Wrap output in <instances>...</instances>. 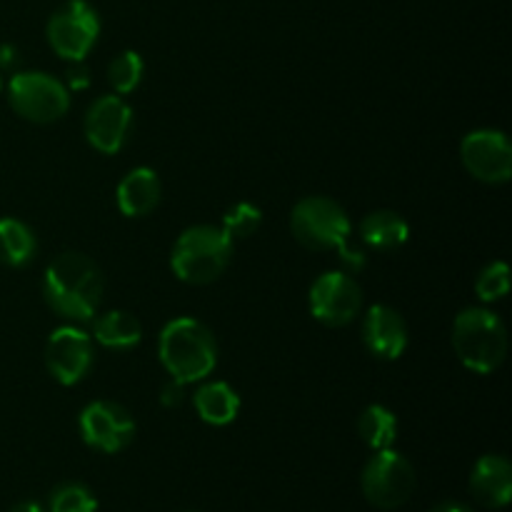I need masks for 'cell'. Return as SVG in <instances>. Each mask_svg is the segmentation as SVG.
I'll return each mask as SVG.
<instances>
[{"instance_id":"cb8c5ba5","label":"cell","mask_w":512,"mask_h":512,"mask_svg":"<svg viewBox=\"0 0 512 512\" xmlns=\"http://www.w3.org/2000/svg\"><path fill=\"white\" fill-rule=\"evenodd\" d=\"M98 500L85 485L63 483L50 493V512H95Z\"/></svg>"},{"instance_id":"603a6c76","label":"cell","mask_w":512,"mask_h":512,"mask_svg":"<svg viewBox=\"0 0 512 512\" xmlns=\"http://www.w3.org/2000/svg\"><path fill=\"white\" fill-rule=\"evenodd\" d=\"M143 73H145L143 58H140L135 50H125V53H120L118 58L110 63L108 80L110 85H113L115 93L128 95L138 88L140 80H143Z\"/></svg>"},{"instance_id":"277c9868","label":"cell","mask_w":512,"mask_h":512,"mask_svg":"<svg viewBox=\"0 0 512 512\" xmlns=\"http://www.w3.org/2000/svg\"><path fill=\"white\" fill-rule=\"evenodd\" d=\"M233 258V240L218 225L183 230L170 253V268L188 285H208L225 273Z\"/></svg>"},{"instance_id":"30bf717a","label":"cell","mask_w":512,"mask_h":512,"mask_svg":"<svg viewBox=\"0 0 512 512\" xmlns=\"http://www.w3.org/2000/svg\"><path fill=\"white\" fill-rule=\"evenodd\" d=\"M310 313L328 328H345L363 310V290L348 273H323L310 288Z\"/></svg>"},{"instance_id":"8992f818","label":"cell","mask_w":512,"mask_h":512,"mask_svg":"<svg viewBox=\"0 0 512 512\" xmlns=\"http://www.w3.org/2000/svg\"><path fill=\"white\" fill-rule=\"evenodd\" d=\"M8 100L15 113L30 123H55L70 108V90L40 70L15 73L8 83Z\"/></svg>"},{"instance_id":"d6986e66","label":"cell","mask_w":512,"mask_h":512,"mask_svg":"<svg viewBox=\"0 0 512 512\" xmlns=\"http://www.w3.org/2000/svg\"><path fill=\"white\" fill-rule=\"evenodd\" d=\"M200 420L215 428L230 425L240 413V398L228 383H205L193 398Z\"/></svg>"},{"instance_id":"ffe728a7","label":"cell","mask_w":512,"mask_h":512,"mask_svg":"<svg viewBox=\"0 0 512 512\" xmlns=\"http://www.w3.org/2000/svg\"><path fill=\"white\" fill-rule=\"evenodd\" d=\"M38 253L35 233L15 218H0V263L8 268H23Z\"/></svg>"},{"instance_id":"f1b7e54d","label":"cell","mask_w":512,"mask_h":512,"mask_svg":"<svg viewBox=\"0 0 512 512\" xmlns=\"http://www.w3.org/2000/svg\"><path fill=\"white\" fill-rule=\"evenodd\" d=\"M428 512H475V510L468 508V505H463V503H440Z\"/></svg>"},{"instance_id":"ac0fdd59","label":"cell","mask_w":512,"mask_h":512,"mask_svg":"<svg viewBox=\"0 0 512 512\" xmlns=\"http://www.w3.org/2000/svg\"><path fill=\"white\" fill-rule=\"evenodd\" d=\"M93 340L108 350H130L143 340V325L125 310L95 315Z\"/></svg>"},{"instance_id":"2e32d148","label":"cell","mask_w":512,"mask_h":512,"mask_svg":"<svg viewBox=\"0 0 512 512\" xmlns=\"http://www.w3.org/2000/svg\"><path fill=\"white\" fill-rule=\"evenodd\" d=\"M160 178L153 168H133L118 183V208L125 218H145L153 213L160 203Z\"/></svg>"},{"instance_id":"8fae6325","label":"cell","mask_w":512,"mask_h":512,"mask_svg":"<svg viewBox=\"0 0 512 512\" xmlns=\"http://www.w3.org/2000/svg\"><path fill=\"white\" fill-rule=\"evenodd\" d=\"M93 338L75 325H63L50 333L45 345V368L60 385H78L93 368Z\"/></svg>"},{"instance_id":"7c38bea8","label":"cell","mask_w":512,"mask_h":512,"mask_svg":"<svg viewBox=\"0 0 512 512\" xmlns=\"http://www.w3.org/2000/svg\"><path fill=\"white\" fill-rule=\"evenodd\" d=\"M78 425L85 445L108 455L125 450L135 438V420L123 405L110 400H95L85 405Z\"/></svg>"},{"instance_id":"4fadbf2b","label":"cell","mask_w":512,"mask_h":512,"mask_svg":"<svg viewBox=\"0 0 512 512\" xmlns=\"http://www.w3.org/2000/svg\"><path fill=\"white\" fill-rule=\"evenodd\" d=\"M133 128V108L123 95H103L85 113V138L98 153L115 155L128 143Z\"/></svg>"},{"instance_id":"d4e9b609","label":"cell","mask_w":512,"mask_h":512,"mask_svg":"<svg viewBox=\"0 0 512 512\" xmlns=\"http://www.w3.org/2000/svg\"><path fill=\"white\" fill-rule=\"evenodd\" d=\"M475 293L483 303H495L510 293V268L508 263L485 265L483 273L475 280Z\"/></svg>"},{"instance_id":"5b68a950","label":"cell","mask_w":512,"mask_h":512,"mask_svg":"<svg viewBox=\"0 0 512 512\" xmlns=\"http://www.w3.org/2000/svg\"><path fill=\"white\" fill-rule=\"evenodd\" d=\"M453 350L465 368L490 375L508 355V330L493 310L465 308L453 323Z\"/></svg>"},{"instance_id":"44dd1931","label":"cell","mask_w":512,"mask_h":512,"mask_svg":"<svg viewBox=\"0 0 512 512\" xmlns=\"http://www.w3.org/2000/svg\"><path fill=\"white\" fill-rule=\"evenodd\" d=\"M358 433L370 450H388L398 440V418L385 405H368L358 418Z\"/></svg>"},{"instance_id":"6da1fadb","label":"cell","mask_w":512,"mask_h":512,"mask_svg":"<svg viewBox=\"0 0 512 512\" xmlns=\"http://www.w3.org/2000/svg\"><path fill=\"white\" fill-rule=\"evenodd\" d=\"M105 280L98 265L83 253H60L48 265L43 278L45 303L65 320L85 323L98 315Z\"/></svg>"},{"instance_id":"484cf974","label":"cell","mask_w":512,"mask_h":512,"mask_svg":"<svg viewBox=\"0 0 512 512\" xmlns=\"http://www.w3.org/2000/svg\"><path fill=\"white\" fill-rule=\"evenodd\" d=\"M183 398H185V385L173 378H170L168 383L163 385V390H160V403H163L165 408H178V405L183 403Z\"/></svg>"},{"instance_id":"83f0119b","label":"cell","mask_w":512,"mask_h":512,"mask_svg":"<svg viewBox=\"0 0 512 512\" xmlns=\"http://www.w3.org/2000/svg\"><path fill=\"white\" fill-rule=\"evenodd\" d=\"M15 63H18V50L13 45H3L0 48V68H10Z\"/></svg>"},{"instance_id":"5bb4252c","label":"cell","mask_w":512,"mask_h":512,"mask_svg":"<svg viewBox=\"0 0 512 512\" xmlns=\"http://www.w3.org/2000/svg\"><path fill=\"white\" fill-rule=\"evenodd\" d=\"M363 343L375 358L398 360L408 348V325L403 315L390 305H373L365 313Z\"/></svg>"},{"instance_id":"7a4b0ae2","label":"cell","mask_w":512,"mask_h":512,"mask_svg":"<svg viewBox=\"0 0 512 512\" xmlns=\"http://www.w3.org/2000/svg\"><path fill=\"white\" fill-rule=\"evenodd\" d=\"M290 230L293 238L303 248L318 250H338L340 260L350 273H358L365 268V253L355 245H350V218L335 200L313 195V198L300 200L290 213Z\"/></svg>"},{"instance_id":"52a82bcc","label":"cell","mask_w":512,"mask_h":512,"mask_svg":"<svg viewBox=\"0 0 512 512\" xmlns=\"http://www.w3.org/2000/svg\"><path fill=\"white\" fill-rule=\"evenodd\" d=\"M363 495L370 505L380 510H395L410 500L415 490V470L405 455L395 453L393 448L375 450L373 458L365 463Z\"/></svg>"},{"instance_id":"4316f807","label":"cell","mask_w":512,"mask_h":512,"mask_svg":"<svg viewBox=\"0 0 512 512\" xmlns=\"http://www.w3.org/2000/svg\"><path fill=\"white\" fill-rule=\"evenodd\" d=\"M90 85V70L85 63H73L68 70V90H85Z\"/></svg>"},{"instance_id":"ba28073f","label":"cell","mask_w":512,"mask_h":512,"mask_svg":"<svg viewBox=\"0 0 512 512\" xmlns=\"http://www.w3.org/2000/svg\"><path fill=\"white\" fill-rule=\"evenodd\" d=\"M48 43L55 53L70 63H83L100 35V18L85 0H68L48 20Z\"/></svg>"},{"instance_id":"9a60e30c","label":"cell","mask_w":512,"mask_h":512,"mask_svg":"<svg viewBox=\"0 0 512 512\" xmlns=\"http://www.w3.org/2000/svg\"><path fill=\"white\" fill-rule=\"evenodd\" d=\"M470 490L485 508H505L512 498V468L503 455H483L470 473Z\"/></svg>"},{"instance_id":"e0dca14e","label":"cell","mask_w":512,"mask_h":512,"mask_svg":"<svg viewBox=\"0 0 512 512\" xmlns=\"http://www.w3.org/2000/svg\"><path fill=\"white\" fill-rule=\"evenodd\" d=\"M410 228L393 210H375L360 223V240L378 253H393L408 243Z\"/></svg>"},{"instance_id":"9c48e42d","label":"cell","mask_w":512,"mask_h":512,"mask_svg":"<svg viewBox=\"0 0 512 512\" xmlns=\"http://www.w3.org/2000/svg\"><path fill=\"white\" fill-rule=\"evenodd\" d=\"M460 158L475 180L503 185L512 178V145L503 130H473L460 143Z\"/></svg>"},{"instance_id":"f546056e","label":"cell","mask_w":512,"mask_h":512,"mask_svg":"<svg viewBox=\"0 0 512 512\" xmlns=\"http://www.w3.org/2000/svg\"><path fill=\"white\" fill-rule=\"evenodd\" d=\"M10 512H45V510L40 508L38 503H20V505H15Z\"/></svg>"},{"instance_id":"7402d4cb","label":"cell","mask_w":512,"mask_h":512,"mask_svg":"<svg viewBox=\"0 0 512 512\" xmlns=\"http://www.w3.org/2000/svg\"><path fill=\"white\" fill-rule=\"evenodd\" d=\"M263 225V210L258 208L255 203H248V200H240L235 203L233 208H228V213L223 215V225L220 228L228 233V238L233 240H243L255 235Z\"/></svg>"},{"instance_id":"3957f363","label":"cell","mask_w":512,"mask_h":512,"mask_svg":"<svg viewBox=\"0 0 512 512\" xmlns=\"http://www.w3.org/2000/svg\"><path fill=\"white\" fill-rule=\"evenodd\" d=\"M158 355L170 378L193 385L208 378L218 365V343L200 320L175 318L160 333Z\"/></svg>"},{"instance_id":"4dcf8cb0","label":"cell","mask_w":512,"mask_h":512,"mask_svg":"<svg viewBox=\"0 0 512 512\" xmlns=\"http://www.w3.org/2000/svg\"><path fill=\"white\" fill-rule=\"evenodd\" d=\"M0 90H3V78H0Z\"/></svg>"}]
</instances>
